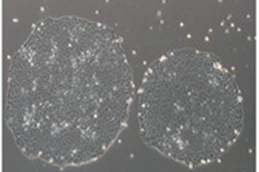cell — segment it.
<instances>
[{"mask_svg": "<svg viewBox=\"0 0 259 172\" xmlns=\"http://www.w3.org/2000/svg\"><path fill=\"white\" fill-rule=\"evenodd\" d=\"M143 141L188 167L221 159L244 127L235 76L218 57L183 48L148 67L139 91Z\"/></svg>", "mask_w": 259, "mask_h": 172, "instance_id": "cell-2", "label": "cell"}, {"mask_svg": "<svg viewBox=\"0 0 259 172\" xmlns=\"http://www.w3.org/2000/svg\"><path fill=\"white\" fill-rule=\"evenodd\" d=\"M134 95L121 38L77 17L40 21L13 59L6 122L26 157L64 167L103 157Z\"/></svg>", "mask_w": 259, "mask_h": 172, "instance_id": "cell-1", "label": "cell"}]
</instances>
